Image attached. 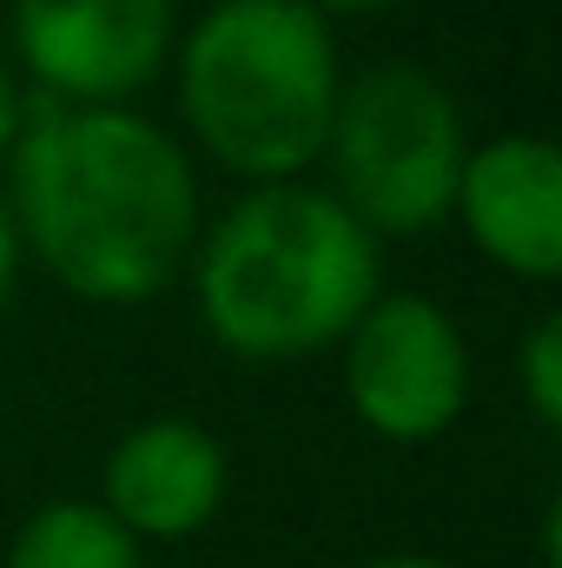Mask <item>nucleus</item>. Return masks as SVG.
I'll use <instances>...</instances> for the list:
<instances>
[{"instance_id": "nucleus-1", "label": "nucleus", "mask_w": 562, "mask_h": 568, "mask_svg": "<svg viewBox=\"0 0 562 568\" xmlns=\"http://www.w3.org/2000/svg\"><path fill=\"white\" fill-rule=\"evenodd\" d=\"M13 232L93 304L165 291L192 252L199 192L172 133L120 106H40L13 152Z\"/></svg>"}, {"instance_id": "nucleus-8", "label": "nucleus", "mask_w": 562, "mask_h": 568, "mask_svg": "<svg viewBox=\"0 0 562 568\" xmlns=\"http://www.w3.org/2000/svg\"><path fill=\"white\" fill-rule=\"evenodd\" d=\"M225 503V449L219 436L185 417H159L120 436L107 456V516L127 536H192Z\"/></svg>"}, {"instance_id": "nucleus-9", "label": "nucleus", "mask_w": 562, "mask_h": 568, "mask_svg": "<svg viewBox=\"0 0 562 568\" xmlns=\"http://www.w3.org/2000/svg\"><path fill=\"white\" fill-rule=\"evenodd\" d=\"M7 568H140L133 536L93 503H47L20 523Z\"/></svg>"}, {"instance_id": "nucleus-11", "label": "nucleus", "mask_w": 562, "mask_h": 568, "mask_svg": "<svg viewBox=\"0 0 562 568\" xmlns=\"http://www.w3.org/2000/svg\"><path fill=\"white\" fill-rule=\"evenodd\" d=\"M13 272H20V232H13V212H7V199H0V304H7V291H13Z\"/></svg>"}, {"instance_id": "nucleus-12", "label": "nucleus", "mask_w": 562, "mask_h": 568, "mask_svg": "<svg viewBox=\"0 0 562 568\" xmlns=\"http://www.w3.org/2000/svg\"><path fill=\"white\" fill-rule=\"evenodd\" d=\"M20 140V93H13V80H7V67H0V152Z\"/></svg>"}, {"instance_id": "nucleus-13", "label": "nucleus", "mask_w": 562, "mask_h": 568, "mask_svg": "<svg viewBox=\"0 0 562 568\" xmlns=\"http://www.w3.org/2000/svg\"><path fill=\"white\" fill-rule=\"evenodd\" d=\"M304 7L324 20V13H378V7H391V0H304Z\"/></svg>"}, {"instance_id": "nucleus-7", "label": "nucleus", "mask_w": 562, "mask_h": 568, "mask_svg": "<svg viewBox=\"0 0 562 568\" xmlns=\"http://www.w3.org/2000/svg\"><path fill=\"white\" fill-rule=\"evenodd\" d=\"M463 225L483 258L523 278H556L562 272V152L550 140L510 133L463 159L456 179Z\"/></svg>"}, {"instance_id": "nucleus-6", "label": "nucleus", "mask_w": 562, "mask_h": 568, "mask_svg": "<svg viewBox=\"0 0 562 568\" xmlns=\"http://www.w3.org/2000/svg\"><path fill=\"white\" fill-rule=\"evenodd\" d=\"M172 0H13V47L53 106H113L159 73Z\"/></svg>"}, {"instance_id": "nucleus-2", "label": "nucleus", "mask_w": 562, "mask_h": 568, "mask_svg": "<svg viewBox=\"0 0 562 568\" xmlns=\"http://www.w3.org/2000/svg\"><path fill=\"white\" fill-rule=\"evenodd\" d=\"M378 297V239L311 185H265L219 219L199 258V311L239 357L338 344Z\"/></svg>"}, {"instance_id": "nucleus-3", "label": "nucleus", "mask_w": 562, "mask_h": 568, "mask_svg": "<svg viewBox=\"0 0 562 568\" xmlns=\"http://www.w3.org/2000/svg\"><path fill=\"white\" fill-rule=\"evenodd\" d=\"M338 47L304 0H219L179 53V106L199 145L245 172H304L338 113Z\"/></svg>"}, {"instance_id": "nucleus-5", "label": "nucleus", "mask_w": 562, "mask_h": 568, "mask_svg": "<svg viewBox=\"0 0 562 568\" xmlns=\"http://www.w3.org/2000/svg\"><path fill=\"white\" fill-rule=\"evenodd\" d=\"M344 337V390L364 429L391 443H430L456 424L470 397V351L430 297H371V311Z\"/></svg>"}, {"instance_id": "nucleus-4", "label": "nucleus", "mask_w": 562, "mask_h": 568, "mask_svg": "<svg viewBox=\"0 0 562 568\" xmlns=\"http://www.w3.org/2000/svg\"><path fill=\"white\" fill-rule=\"evenodd\" d=\"M324 152L338 165V205L364 232H430L456 205L463 179V113L436 73L411 60L364 67L338 87Z\"/></svg>"}, {"instance_id": "nucleus-14", "label": "nucleus", "mask_w": 562, "mask_h": 568, "mask_svg": "<svg viewBox=\"0 0 562 568\" xmlns=\"http://www.w3.org/2000/svg\"><path fill=\"white\" fill-rule=\"evenodd\" d=\"M371 568H450V562H436V556H384V562H371Z\"/></svg>"}, {"instance_id": "nucleus-10", "label": "nucleus", "mask_w": 562, "mask_h": 568, "mask_svg": "<svg viewBox=\"0 0 562 568\" xmlns=\"http://www.w3.org/2000/svg\"><path fill=\"white\" fill-rule=\"evenodd\" d=\"M523 390L543 429H562V317H536L523 337Z\"/></svg>"}]
</instances>
